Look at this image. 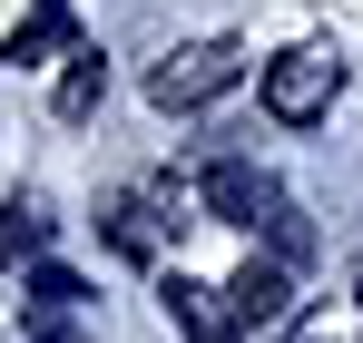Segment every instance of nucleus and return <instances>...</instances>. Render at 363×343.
I'll return each mask as SVG.
<instances>
[{
  "instance_id": "obj_9",
  "label": "nucleus",
  "mask_w": 363,
  "mask_h": 343,
  "mask_svg": "<svg viewBox=\"0 0 363 343\" xmlns=\"http://www.w3.org/2000/svg\"><path fill=\"white\" fill-rule=\"evenodd\" d=\"M108 245H118V255H138V265L157 255V226H147V206H138V196H118V206H108Z\"/></svg>"
},
{
  "instance_id": "obj_5",
  "label": "nucleus",
  "mask_w": 363,
  "mask_h": 343,
  "mask_svg": "<svg viewBox=\"0 0 363 343\" xmlns=\"http://www.w3.org/2000/svg\"><path fill=\"white\" fill-rule=\"evenodd\" d=\"M157 304H167V324H177L186 343H226V314L206 304V285H186V275H167V285H157Z\"/></svg>"
},
{
  "instance_id": "obj_4",
  "label": "nucleus",
  "mask_w": 363,
  "mask_h": 343,
  "mask_svg": "<svg viewBox=\"0 0 363 343\" xmlns=\"http://www.w3.org/2000/svg\"><path fill=\"white\" fill-rule=\"evenodd\" d=\"M285 265H245L236 285H226V324H285Z\"/></svg>"
},
{
  "instance_id": "obj_6",
  "label": "nucleus",
  "mask_w": 363,
  "mask_h": 343,
  "mask_svg": "<svg viewBox=\"0 0 363 343\" xmlns=\"http://www.w3.org/2000/svg\"><path fill=\"white\" fill-rule=\"evenodd\" d=\"M40 50H79V30H69V0H40V10H30V30H10V69H30V59Z\"/></svg>"
},
{
  "instance_id": "obj_8",
  "label": "nucleus",
  "mask_w": 363,
  "mask_h": 343,
  "mask_svg": "<svg viewBox=\"0 0 363 343\" xmlns=\"http://www.w3.org/2000/svg\"><path fill=\"white\" fill-rule=\"evenodd\" d=\"M40 245H50V216L20 206V196H0V265H10V255H40Z\"/></svg>"
},
{
  "instance_id": "obj_7",
  "label": "nucleus",
  "mask_w": 363,
  "mask_h": 343,
  "mask_svg": "<svg viewBox=\"0 0 363 343\" xmlns=\"http://www.w3.org/2000/svg\"><path fill=\"white\" fill-rule=\"evenodd\" d=\"M99 89H108V59H99V50H69V79H60V118H89V108H99Z\"/></svg>"
},
{
  "instance_id": "obj_11",
  "label": "nucleus",
  "mask_w": 363,
  "mask_h": 343,
  "mask_svg": "<svg viewBox=\"0 0 363 343\" xmlns=\"http://www.w3.org/2000/svg\"><path fill=\"white\" fill-rule=\"evenodd\" d=\"M50 343H69V334H50Z\"/></svg>"
},
{
  "instance_id": "obj_10",
  "label": "nucleus",
  "mask_w": 363,
  "mask_h": 343,
  "mask_svg": "<svg viewBox=\"0 0 363 343\" xmlns=\"http://www.w3.org/2000/svg\"><path fill=\"white\" fill-rule=\"evenodd\" d=\"M30 294L60 314V304H79V275H69V265H30Z\"/></svg>"
},
{
  "instance_id": "obj_3",
  "label": "nucleus",
  "mask_w": 363,
  "mask_h": 343,
  "mask_svg": "<svg viewBox=\"0 0 363 343\" xmlns=\"http://www.w3.org/2000/svg\"><path fill=\"white\" fill-rule=\"evenodd\" d=\"M206 206H216V226H275L285 216V186L265 167H245V157H216L206 167Z\"/></svg>"
},
{
  "instance_id": "obj_2",
  "label": "nucleus",
  "mask_w": 363,
  "mask_h": 343,
  "mask_svg": "<svg viewBox=\"0 0 363 343\" xmlns=\"http://www.w3.org/2000/svg\"><path fill=\"white\" fill-rule=\"evenodd\" d=\"M334 99H344V59H324V50H285L265 69V108L285 118V128H314Z\"/></svg>"
},
{
  "instance_id": "obj_1",
  "label": "nucleus",
  "mask_w": 363,
  "mask_h": 343,
  "mask_svg": "<svg viewBox=\"0 0 363 343\" xmlns=\"http://www.w3.org/2000/svg\"><path fill=\"white\" fill-rule=\"evenodd\" d=\"M236 79H245L236 40H186V50H167L157 69H147V99H157V108H216Z\"/></svg>"
}]
</instances>
